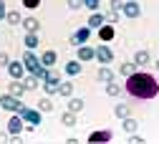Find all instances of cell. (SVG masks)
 Masks as SVG:
<instances>
[{
    "mask_svg": "<svg viewBox=\"0 0 159 144\" xmlns=\"http://www.w3.org/2000/svg\"><path fill=\"white\" fill-rule=\"evenodd\" d=\"M126 94H131L134 99L139 101H149L159 94V81L152 76V73H144V71H134L131 76H126V86H124Z\"/></svg>",
    "mask_w": 159,
    "mask_h": 144,
    "instance_id": "cell-1",
    "label": "cell"
},
{
    "mask_svg": "<svg viewBox=\"0 0 159 144\" xmlns=\"http://www.w3.org/2000/svg\"><path fill=\"white\" fill-rule=\"evenodd\" d=\"M23 66H25V71H28V73L38 76L41 81H43L46 71H48V68H46V66L41 63V58H38V56H35L33 51H28V48H25V53H23Z\"/></svg>",
    "mask_w": 159,
    "mask_h": 144,
    "instance_id": "cell-2",
    "label": "cell"
},
{
    "mask_svg": "<svg viewBox=\"0 0 159 144\" xmlns=\"http://www.w3.org/2000/svg\"><path fill=\"white\" fill-rule=\"evenodd\" d=\"M18 114L23 116L25 124H33V127H41V121H43V111H41V109H28V106H20V109H18Z\"/></svg>",
    "mask_w": 159,
    "mask_h": 144,
    "instance_id": "cell-3",
    "label": "cell"
},
{
    "mask_svg": "<svg viewBox=\"0 0 159 144\" xmlns=\"http://www.w3.org/2000/svg\"><path fill=\"white\" fill-rule=\"evenodd\" d=\"M58 84H61V73L53 71V68H48V71H46V76H43V91L51 96V94H56Z\"/></svg>",
    "mask_w": 159,
    "mask_h": 144,
    "instance_id": "cell-4",
    "label": "cell"
},
{
    "mask_svg": "<svg viewBox=\"0 0 159 144\" xmlns=\"http://www.w3.org/2000/svg\"><path fill=\"white\" fill-rule=\"evenodd\" d=\"M23 106V101L18 99V96H13V94H3L0 96V109H5V111H18Z\"/></svg>",
    "mask_w": 159,
    "mask_h": 144,
    "instance_id": "cell-5",
    "label": "cell"
},
{
    "mask_svg": "<svg viewBox=\"0 0 159 144\" xmlns=\"http://www.w3.org/2000/svg\"><path fill=\"white\" fill-rule=\"evenodd\" d=\"M8 132H10V137L13 134H20V132H25V121H23V116L20 114H13L10 119H8Z\"/></svg>",
    "mask_w": 159,
    "mask_h": 144,
    "instance_id": "cell-6",
    "label": "cell"
},
{
    "mask_svg": "<svg viewBox=\"0 0 159 144\" xmlns=\"http://www.w3.org/2000/svg\"><path fill=\"white\" fill-rule=\"evenodd\" d=\"M121 15H126V18H139V15H142V5H139L136 0H124Z\"/></svg>",
    "mask_w": 159,
    "mask_h": 144,
    "instance_id": "cell-7",
    "label": "cell"
},
{
    "mask_svg": "<svg viewBox=\"0 0 159 144\" xmlns=\"http://www.w3.org/2000/svg\"><path fill=\"white\" fill-rule=\"evenodd\" d=\"M91 33H93V30H91L89 26H84V28H78V30H76V33L71 35V43H73V46H84V43H89V38H91Z\"/></svg>",
    "mask_w": 159,
    "mask_h": 144,
    "instance_id": "cell-8",
    "label": "cell"
},
{
    "mask_svg": "<svg viewBox=\"0 0 159 144\" xmlns=\"http://www.w3.org/2000/svg\"><path fill=\"white\" fill-rule=\"evenodd\" d=\"M78 51H76V58L81 61V63H86V61H93L96 58V48H91L89 43H84V46H76Z\"/></svg>",
    "mask_w": 159,
    "mask_h": 144,
    "instance_id": "cell-9",
    "label": "cell"
},
{
    "mask_svg": "<svg viewBox=\"0 0 159 144\" xmlns=\"http://www.w3.org/2000/svg\"><path fill=\"white\" fill-rule=\"evenodd\" d=\"M96 61H98V63H111V61H114V51L109 48V43H101L96 48Z\"/></svg>",
    "mask_w": 159,
    "mask_h": 144,
    "instance_id": "cell-10",
    "label": "cell"
},
{
    "mask_svg": "<svg viewBox=\"0 0 159 144\" xmlns=\"http://www.w3.org/2000/svg\"><path fill=\"white\" fill-rule=\"evenodd\" d=\"M111 139H114L111 129H98V132H91L89 134V142L91 144H101V142H111Z\"/></svg>",
    "mask_w": 159,
    "mask_h": 144,
    "instance_id": "cell-11",
    "label": "cell"
},
{
    "mask_svg": "<svg viewBox=\"0 0 159 144\" xmlns=\"http://www.w3.org/2000/svg\"><path fill=\"white\" fill-rule=\"evenodd\" d=\"M96 33H98V38H101V43H111L114 35H116V30H114L111 23H104L101 28H96Z\"/></svg>",
    "mask_w": 159,
    "mask_h": 144,
    "instance_id": "cell-12",
    "label": "cell"
},
{
    "mask_svg": "<svg viewBox=\"0 0 159 144\" xmlns=\"http://www.w3.org/2000/svg\"><path fill=\"white\" fill-rule=\"evenodd\" d=\"M5 68H8L10 78H23V76H25V66H23V61H10Z\"/></svg>",
    "mask_w": 159,
    "mask_h": 144,
    "instance_id": "cell-13",
    "label": "cell"
},
{
    "mask_svg": "<svg viewBox=\"0 0 159 144\" xmlns=\"http://www.w3.org/2000/svg\"><path fill=\"white\" fill-rule=\"evenodd\" d=\"M96 78L101 81V84H109V81H114V71L109 68V63H101V68L96 71Z\"/></svg>",
    "mask_w": 159,
    "mask_h": 144,
    "instance_id": "cell-14",
    "label": "cell"
},
{
    "mask_svg": "<svg viewBox=\"0 0 159 144\" xmlns=\"http://www.w3.org/2000/svg\"><path fill=\"white\" fill-rule=\"evenodd\" d=\"M104 23H106V18H104V13H96V10H93V13L89 15V23H86V26H89L91 30H96V28H101Z\"/></svg>",
    "mask_w": 159,
    "mask_h": 144,
    "instance_id": "cell-15",
    "label": "cell"
},
{
    "mask_svg": "<svg viewBox=\"0 0 159 144\" xmlns=\"http://www.w3.org/2000/svg\"><path fill=\"white\" fill-rule=\"evenodd\" d=\"M23 30L25 33H38V30H41V20H38V18H23Z\"/></svg>",
    "mask_w": 159,
    "mask_h": 144,
    "instance_id": "cell-16",
    "label": "cell"
},
{
    "mask_svg": "<svg viewBox=\"0 0 159 144\" xmlns=\"http://www.w3.org/2000/svg\"><path fill=\"white\" fill-rule=\"evenodd\" d=\"M8 94H13V96H18V99H20V96L25 94L23 81H20V78H13V81H10V86H8Z\"/></svg>",
    "mask_w": 159,
    "mask_h": 144,
    "instance_id": "cell-17",
    "label": "cell"
},
{
    "mask_svg": "<svg viewBox=\"0 0 159 144\" xmlns=\"http://www.w3.org/2000/svg\"><path fill=\"white\" fill-rule=\"evenodd\" d=\"M20 81H23V86H25V91H35L38 86H41V78H38V76H33V73L23 76Z\"/></svg>",
    "mask_w": 159,
    "mask_h": 144,
    "instance_id": "cell-18",
    "label": "cell"
},
{
    "mask_svg": "<svg viewBox=\"0 0 159 144\" xmlns=\"http://www.w3.org/2000/svg\"><path fill=\"white\" fill-rule=\"evenodd\" d=\"M56 61H58L56 51H43V53H41V63H43L46 68H53V66H56Z\"/></svg>",
    "mask_w": 159,
    "mask_h": 144,
    "instance_id": "cell-19",
    "label": "cell"
},
{
    "mask_svg": "<svg viewBox=\"0 0 159 144\" xmlns=\"http://www.w3.org/2000/svg\"><path fill=\"white\" fill-rule=\"evenodd\" d=\"M23 43H25V48H28V51H35L38 46H41V38H38V33H25Z\"/></svg>",
    "mask_w": 159,
    "mask_h": 144,
    "instance_id": "cell-20",
    "label": "cell"
},
{
    "mask_svg": "<svg viewBox=\"0 0 159 144\" xmlns=\"http://www.w3.org/2000/svg\"><path fill=\"white\" fill-rule=\"evenodd\" d=\"M134 63H136V66H149V63H152L149 51H136V53H134Z\"/></svg>",
    "mask_w": 159,
    "mask_h": 144,
    "instance_id": "cell-21",
    "label": "cell"
},
{
    "mask_svg": "<svg viewBox=\"0 0 159 144\" xmlns=\"http://www.w3.org/2000/svg\"><path fill=\"white\" fill-rule=\"evenodd\" d=\"M81 71H84V63H81L78 58H76V61H68V63H66V73H68V76H78Z\"/></svg>",
    "mask_w": 159,
    "mask_h": 144,
    "instance_id": "cell-22",
    "label": "cell"
},
{
    "mask_svg": "<svg viewBox=\"0 0 159 144\" xmlns=\"http://www.w3.org/2000/svg\"><path fill=\"white\" fill-rule=\"evenodd\" d=\"M56 94L58 96H73V84H71V81H61V84H58V89H56Z\"/></svg>",
    "mask_w": 159,
    "mask_h": 144,
    "instance_id": "cell-23",
    "label": "cell"
},
{
    "mask_svg": "<svg viewBox=\"0 0 159 144\" xmlns=\"http://www.w3.org/2000/svg\"><path fill=\"white\" fill-rule=\"evenodd\" d=\"M5 20H8L10 26H20L23 23V15L18 13V10H5Z\"/></svg>",
    "mask_w": 159,
    "mask_h": 144,
    "instance_id": "cell-24",
    "label": "cell"
},
{
    "mask_svg": "<svg viewBox=\"0 0 159 144\" xmlns=\"http://www.w3.org/2000/svg\"><path fill=\"white\" fill-rule=\"evenodd\" d=\"M134 71H136V63H134V61H124V63L119 66V73H121L124 78H126V76H131Z\"/></svg>",
    "mask_w": 159,
    "mask_h": 144,
    "instance_id": "cell-25",
    "label": "cell"
},
{
    "mask_svg": "<svg viewBox=\"0 0 159 144\" xmlns=\"http://www.w3.org/2000/svg\"><path fill=\"white\" fill-rule=\"evenodd\" d=\"M106 94L116 99V96H121V94H124V86H119L116 81H109V84H106Z\"/></svg>",
    "mask_w": 159,
    "mask_h": 144,
    "instance_id": "cell-26",
    "label": "cell"
},
{
    "mask_svg": "<svg viewBox=\"0 0 159 144\" xmlns=\"http://www.w3.org/2000/svg\"><path fill=\"white\" fill-rule=\"evenodd\" d=\"M121 127H124V132L134 134V132L139 129V121H136V119H131V116H126V119H121Z\"/></svg>",
    "mask_w": 159,
    "mask_h": 144,
    "instance_id": "cell-27",
    "label": "cell"
},
{
    "mask_svg": "<svg viewBox=\"0 0 159 144\" xmlns=\"http://www.w3.org/2000/svg\"><path fill=\"white\" fill-rule=\"evenodd\" d=\"M61 124H63V127H73V124H76V111L66 109V111L61 114Z\"/></svg>",
    "mask_w": 159,
    "mask_h": 144,
    "instance_id": "cell-28",
    "label": "cell"
},
{
    "mask_svg": "<svg viewBox=\"0 0 159 144\" xmlns=\"http://www.w3.org/2000/svg\"><path fill=\"white\" fill-rule=\"evenodd\" d=\"M114 116H116V119H126V116H131V109H129L126 104H116V109H114Z\"/></svg>",
    "mask_w": 159,
    "mask_h": 144,
    "instance_id": "cell-29",
    "label": "cell"
},
{
    "mask_svg": "<svg viewBox=\"0 0 159 144\" xmlns=\"http://www.w3.org/2000/svg\"><path fill=\"white\" fill-rule=\"evenodd\" d=\"M84 106H86L84 99H73V96H68V109H71V111L78 114V111H84Z\"/></svg>",
    "mask_w": 159,
    "mask_h": 144,
    "instance_id": "cell-30",
    "label": "cell"
},
{
    "mask_svg": "<svg viewBox=\"0 0 159 144\" xmlns=\"http://www.w3.org/2000/svg\"><path fill=\"white\" fill-rule=\"evenodd\" d=\"M38 109H41L43 114H48V111H53V101H51L48 96H43L41 101H38Z\"/></svg>",
    "mask_w": 159,
    "mask_h": 144,
    "instance_id": "cell-31",
    "label": "cell"
},
{
    "mask_svg": "<svg viewBox=\"0 0 159 144\" xmlns=\"http://www.w3.org/2000/svg\"><path fill=\"white\" fill-rule=\"evenodd\" d=\"M98 5H101V0H84V8H86V10H91V13H93V10H98Z\"/></svg>",
    "mask_w": 159,
    "mask_h": 144,
    "instance_id": "cell-32",
    "label": "cell"
},
{
    "mask_svg": "<svg viewBox=\"0 0 159 144\" xmlns=\"http://www.w3.org/2000/svg\"><path fill=\"white\" fill-rule=\"evenodd\" d=\"M104 18H106V23H111V26H114V23H116V20H119V18H121V13H116V10H109V13L104 15Z\"/></svg>",
    "mask_w": 159,
    "mask_h": 144,
    "instance_id": "cell-33",
    "label": "cell"
},
{
    "mask_svg": "<svg viewBox=\"0 0 159 144\" xmlns=\"http://www.w3.org/2000/svg\"><path fill=\"white\" fill-rule=\"evenodd\" d=\"M23 8L35 10V8H41V0H23Z\"/></svg>",
    "mask_w": 159,
    "mask_h": 144,
    "instance_id": "cell-34",
    "label": "cell"
},
{
    "mask_svg": "<svg viewBox=\"0 0 159 144\" xmlns=\"http://www.w3.org/2000/svg\"><path fill=\"white\" fill-rule=\"evenodd\" d=\"M129 144H144V137H139V134H129Z\"/></svg>",
    "mask_w": 159,
    "mask_h": 144,
    "instance_id": "cell-35",
    "label": "cell"
},
{
    "mask_svg": "<svg viewBox=\"0 0 159 144\" xmlns=\"http://www.w3.org/2000/svg\"><path fill=\"white\" fill-rule=\"evenodd\" d=\"M68 8H71V10H78V8H84V0H68Z\"/></svg>",
    "mask_w": 159,
    "mask_h": 144,
    "instance_id": "cell-36",
    "label": "cell"
},
{
    "mask_svg": "<svg viewBox=\"0 0 159 144\" xmlns=\"http://www.w3.org/2000/svg\"><path fill=\"white\" fill-rule=\"evenodd\" d=\"M121 5H124V0H111V10L121 13Z\"/></svg>",
    "mask_w": 159,
    "mask_h": 144,
    "instance_id": "cell-37",
    "label": "cell"
},
{
    "mask_svg": "<svg viewBox=\"0 0 159 144\" xmlns=\"http://www.w3.org/2000/svg\"><path fill=\"white\" fill-rule=\"evenodd\" d=\"M8 63H10V56H8V53H0V66H3V68H5Z\"/></svg>",
    "mask_w": 159,
    "mask_h": 144,
    "instance_id": "cell-38",
    "label": "cell"
},
{
    "mask_svg": "<svg viewBox=\"0 0 159 144\" xmlns=\"http://www.w3.org/2000/svg\"><path fill=\"white\" fill-rule=\"evenodd\" d=\"M0 20H5V8H0Z\"/></svg>",
    "mask_w": 159,
    "mask_h": 144,
    "instance_id": "cell-39",
    "label": "cell"
},
{
    "mask_svg": "<svg viewBox=\"0 0 159 144\" xmlns=\"http://www.w3.org/2000/svg\"><path fill=\"white\" fill-rule=\"evenodd\" d=\"M0 142H8V134H0Z\"/></svg>",
    "mask_w": 159,
    "mask_h": 144,
    "instance_id": "cell-40",
    "label": "cell"
},
{
    "mask_svg": "<svg viewBox=\"0 0 159 144\" xmlns=\"http://www.w3.org/2000/svg\"><path fill=\"white\" fill-rule=\"evenodd\" d=\"M0 8H5V0H0Z\"/></svg>",
    "mask_w": 159,
    "mask_h": 144,
    "instance_id": "cell-41",
    "label": "cell"
},
{
    "mask_svg": "<svg viewBox=\"0 0 159 144\" xmlns=\"http://www.w3.org/2000/svg\"><path fill=\"white\" fill-rule=\"evenodd\" d=\"M157 71H159V61H157Z\"/></svg>",
    "mask_w": 159,
    "mask_h": 144,
    "instance_id": "cell-42",
    "label": "cell"
}]
</instances>
